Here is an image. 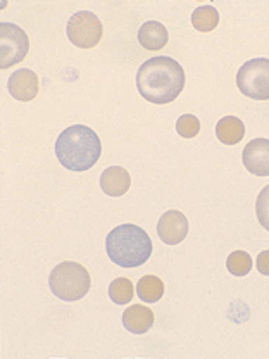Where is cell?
Wrapping results in <instances>:
<instances>
[{"mask_svg": "<svg viewBox=\"0 0 269 359\" xmlns=\"http://www.w3.org/2000/svg\"><path fill=\"white\" fill-rule=\"evenodd\" d=\"M256 215L261 226L269 231V185L264 187V189L261 190L259 196H257Z\"/></svg>", "mask_w": 269, "mask_h": 359, "instance_id": "20", "label": "cell"}, {"mask_svg": "<svg viewBox=\"0 0 269 359\" xmlns=\"http://www.w3.org/2000/svg\"><path fill=\"white\" fill-rule=\"evenodd\" d=\"M177 132L183 138H193L200 132V121L193 114L179 116L177 121Z\"/></svg>", "mask_w": 269, "mask_h": 359, "instance_id": "19", "label": "cell"}, {"mask_svg": "<svg viewBox=\"0 0 269 359\" xmlns=\"http://www.w3.org/2000/svg\"><path fill=\"white\" fill-rule=\"evenodd\" d=\"M242 163L249 173L256 177H269V140L254 138L242 152Z\"/></svg>", "mask_w": 269, "mask_h": 359, "instance_id": "9", "label": "cell"}, {"mask_svg": "<svg viewBox=\"0 0 269 359\" xmlns=\"http://www.w3.org/2000/svg\"><path fill=\"white\" fill-rule=\"evenodd\" d=\"M130 185H132V177L121 166H109L100 175V189L109 197L125 196L130 190Z\"/></svg>", "mask_w": 269, "mask_h": 359, "instance_id": "11", "label": "cell"}, {"mask_svg": "<svg viewBox=\"0 0 269 359\" xmlns=\"http://www.w3.org/2000/svg\"><path fill=\"white\" fill-rule=\"evenodd\" d=\"M137 295L144 302H157L164 295V283L159 276L145 275L138 280Z\"/></svg>", "mask_w": 269, "mask_h": 359, "instance_id": "15", "label": "cell"}, {"mask_svg": "<svg viewBox=\"0 0 269 359\" xmlns=\"http://www.w3.org/2000/svg\"><path fill=\"white\" fill-rule=\"evenodd\" d=\"M154 313L151 308L144 304H133L123 313V325L128 332L134 335L147 334L154 325Z\"/></svg>", "mask_w": 269, "mask_h": 359, "instance_id": "12", "label": "cell"}, {"mask_svg": "<svg viewBox=\"0 0 269 359\" xmlns=\"http://www.w3.org/2000/svg\"><path fill=\"white\" fill-rule=\"evenodd\" d=\"M237 87L254 100H269V59L247 61L237 73Z\"/></svg>", "mask_w": 269, "mask_h": 359, "instance_id": "5", "label": "cell"}, {"mask_svg": "<svg viewBox=\"0 0 269 359\" xmlns=\"http://www.w3.org/2000/svg\"><path fill=\"white\" fill-rule=\"evenodd\" d=\"M48 285L55 297L66 302H73L80 301L88 294L92 280H90L87 268L81 266L80 263L64 261L52 269L50 276H48Z\"/></svg>", "mask_w": 269, "mask_h": 359, "instance_id": "4", "label": "cell"}, {"mask_svg": "<svg viewBox=\"0 0 269 359\" xmlns=\"http://www.w3.org/2000/svg\"><path fill=\"white\" fill-rule=\"evenodd\" d=\"M252 257L245 250H235L228 256L226 259V268L228 271L233 276H245L249 275L250 269H252Z\"/></svg>", "mask_w": 269, "mask_h": 359, "instance_id": "18", "label": "cell"}, {"mask_svg": "<svg viewBox=\"0 0 269 359\" xmlns=\"http://www.w3.org/2000/svg\"><path fill=\"white\" fill-rule=\"evenodd\" d=\"M67 39L80 48H93L99 45L104 35V26L99 18L90 11H80L67 21Z\"/></svg>", "mask_w": 269, "mask_h": 359, "instance_id": "7", "label": "cell"}, {"mask_svg": "<svg viewBox=\"0 0 269 359\" xmlns=\"http://www.w3.org/2000/svg\"><path fill=\"white\" fill-rule=\"evenodd\" d=\"M151 237L144 228L137 224H119L109 231L106 238L107 256L114 264L121 268H138L152 256Z\"/></svg>", "mask_w": 269, "mask_h": 359, "instance_id": "3", "label": "cell"}, {"mask_svg": "<svg viewBox=\"0 0 269 359\" xmlns=\"http://www.w3.org/2000/svg\"><path fill=\"white\" fill-rule=\"evenodd\" d=\"M170 40L166 26L159 21H147L138 29V43L151 52H157L164 48Z\"/></svg>", "mask_w": 269, "mask_h": 359, "instance_id": "13", "label": "cell"}, {"mask_svg": "<svg viewBox=\"0 0 269 359\" xmlns=\"http://www.w3.org/2000/svg\"><path fill=\"white\" fill-rule=\"evenodd\" d=\"M257 271L261 275L269 276V250H263V252L257 256Z\"/></svg>", "mask_w": 269, "mask_h": 359, "instance_id": "21", "label": "cell"}, {"mask_svg": "<svg viewBox=\"0 0 269 359\" xmlns=\"http://www.w3.org/2000/svg\"><path fill=\"white\" fill-rule=\"evenodd\" d=\"M28 50L29 39L25 29L13 22H0V69L20 65Z\"/></svg>", "mask_w": 269, "mask_h": 359, "instance_id": "6", "label": "cell"}, {"mask_svg": "<svg viewBox=\"0 0 269 359\" xmlns=\"http://www.w3.org/2000/svg\"><path fill=\"white\" fill-rule=\"evenodd\" d=\"M157 235L167 245H177L188 235V219L179 211H166L157 222Z\"/></svg>", "mask_w": 269, "mask_h": 359, "instance_id": "8", "label": "cell"}, {"mask_svg": "<svg viewBox=\"0 0 269 359\" xmlns=\"http://www.w3.org/2000/svg\"><path fill=\"white\" fill-rule=\"evenodd\" d=\"M7 90L16 100L29 102L39 95V76L33 69H16L7 80Z\"/></svg>", "mask_w": 269, "mask_h": 359, "instance_id": "10", "label": "cell"}, {"mask_svg": "<svg viewBox=\"0 0 269 359\" xmlns=\"http://www.w3.org/2000/svg\"><path fill=\"white\" fill-rule=\"evenodd\" d=\"M138 93L149 102L164 106L177 100L185 88V71L173 57L157 55L138 67Z\"/></svg>", "mask_w": 269, "mask_h": 359, "instance_id": "1", "label": "cell"}, {"mask_svg": "<svg viewBox=\"0 0 269 359\" xmlns=\"http://www.w3.org/2000/svg\"><path fill=\"white\" fill-rule=\"evenodd\" d=\"M219 13L216 7L212 6H202L197 7L192 14V25L197 32L209 33L218 26Z\"/></svg>", "mask_w": 269, "mask_h": 359, "instance_id": "16", "label": "cell"}, {"mask_svg": "<svg viewBox=\"0 0 269 359\" xmlns=\"http://www.w3.org/2000/svg\"><path fill=\"white\" fill-rule=\"evenodd\" d=\"M245 125L237 116H224L216 125V137L224 145H237L244 140Z\"/></svg>", "mask_w": 269, "mask_h": 359, "instance_id": "14", "label": "cell"}, {"mask_svg": "<svg viewBox=\"0 0 269 359\" xmlns=\"http://www.w3.org/2000/svg\"><path fill=\"white\" fill-rule=\"evenodd\" d=\"M102 154L100 138L92 128L83 125H73L55 140V156L59 163L69 171H88L97 164Z\"/></svg>", "mask_w": 269, "mask_h": 359, "instance_id": "2", "label": "cell"}, {"mask_svg": "<svg viewBox=\"0 0 269 359\" xmlns=\"http://www.w3.org/2000/svg\"><path fill=\"white\" fill-rule=\"evenodd\" d=\"M133 283L125 276H119L109 285V297L116 304H130L133 301Z\"/></svg>", "mask_w": 269, "mask_h": 359, "instance_id": "17", "label": "cell"}]
</instances>
